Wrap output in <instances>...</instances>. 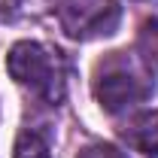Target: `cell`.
I'll list each match as a JSON object with an SVG mask.
<instances>
[{
	"instance_id": "cell-1",
	"label": "cell",
	"mask_w": 158,
	"mask_h": 158,
	"mask_svg": "<svg viewBox=\"0 0 158 158\" xmlns=\"http://www.w3.org/2000/svg\"><path fill=\"white\" fill-rule=\"evenodd\" d=\"M6 67H9V76L21 88H27L34 98L46 100V103H58L64 98L67 67H64V58L55 49H49L43 43L21 40V43H15L9 49Z\"/></svg>"
},
{
	"instance_id": "cell-2",
	"label": "cell",
	"mask_w": 158,
	"mask_h": 158,
	"mask_svg": "<svg viewBox=\"0 0 158 158\" xmlns=\"http://www.w3.org/2000/svg\"><path fill=\"white\" fill-rule=\"evenodd\" d=\"M61 21L67 34L76 40H91V37H106L118 24V6L113 0H79L67 3L61 9Z\"/></svg>"
},
{
	"instance_id": "cell-3",
	"label": "cell",
	"mask_w": 158,
	"mask_h": 158,
	"mask_svg": "<svg viewBox=\"0 0 158 158\" xmlns=\"http://www.w3.org/2000/svg\"><path fill=\"white\" fill-rule=\"evenodd\" d=\"M149 85L137 79L131 70H125V67H113V70H103L98 73L94 79V98L98 103L106 110V113H125V110H134L137 103L149 98Z\"/></svg>"
},
{
	"instance_id": "cell-4",
	"label": "cell",
	"mask_w": 158,
	"mask_h": 158,
	"mask_svg": "<svg viewBox=\"0 0 158 158\" xmlns=\"http://www.w3.org/2000/svg\"><path fill=\"white\" fill-rule=\"evenodd\" d=\"M125 140L137 152H143L149 158H158V110L140 113L137 118H131V125L125 128Z\"/></svg>"
},
{
	"instance_id": "cell-5",
	"label": "cell",
	"mask_w": 158,
	"mask_h": 158,
	"mask_svg": "<svg viewBox=\"0 0 158 158\" xmlns=\"http://www.w3.org/2000/svg\"><path fill=\"white\" fill-rule=\"evenodd\" d=\"M137 55H140V61H143V67H146L152 76H158V19L140 24Z\"/></svg>"
},
{
	"instance_id": "cell-6",
	"label": "cell",
	"mask_w": 158,
	"mask_h": 158,
	"mask_svg": "<svg viewBox=\"0 0 158 158\" xmlns=\"http://www.w3.org/2000/svg\"><path fill=\"white\" fill-rule=\"evenodd\" d=\"M12 158H52V155H49V143L43 140V134H37V131H21L19 140H15Z\"/></svg>"
},
{
	"instance_id": "cell-7",
	"label": "cell",
	"mask_w": 158,
	"mask_h": 158,
	"mask_svg": "<svg viewBox=\"0 0 158 158\" xmlns=\"http://www.w3.org/2000/svg\"><path fill=\"white\" fill-rule=\"evenodd\" d=\"M76 158H125V152L110 143H94V146H85Z\"/></svg>"
}]
</instances>
